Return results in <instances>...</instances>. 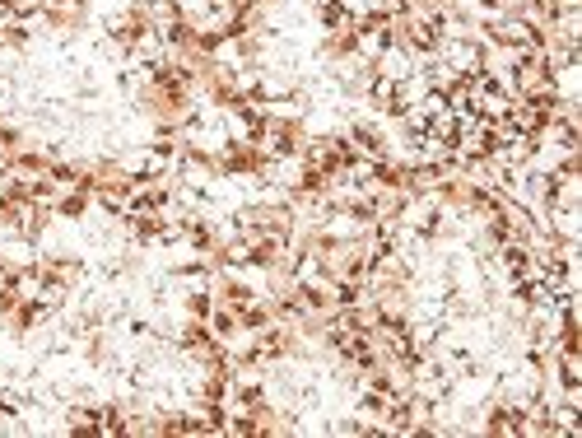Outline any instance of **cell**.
<instances>
[{
  "mask_svg": "<svg viewBox=\"0 0 582 438\" xmlns=\"http://www.w3.org/2000/svg\"><path fill=\"white\" fill-rule=\"evenodd\" d=\"M271 168V154L261 150L257 140H229L219 150V178L229 182H261Z\"/></svg>",
  "mask_w": 582,
  "mask_h": 438,
  "instance_id": "obj_1",
  "label": "cell"
},
{
  "mask_svg": "<svg viewBox=\"0 0 582 438\" xmlns=\"http://www.w3.org/2000/svg\"><path fill=\"white\" fill-rule=\"evenodd\" d=\"M354 38H359V33H354V24L331 28V33H322V38H317V56L336 70L340 61H350V56H354Z\"/></svg>",
  "mask_w": 582,
  "mask_h": 438,
  "instance_id": "obj_2",
  "label": "cell"
},
{
  "mask_svg": "<svg viewBox=\"0 0 582 438\" xmlns=\"http://www.w3.org/2000/svg\"><path fill=\"white\" fill-rule=\"evenodd\" d=\"M56 219H66V224H80V219H89V210H94V196L84 192V187H61L52 201Z\"/></svg>",
  "mask_w": 582,
  "mask_h": 438,
  "instance_id": "obj_3",
  "label": "cell"
},
{
  "mask_svg": "<svg viewBox=\"0 0 582 438\" xmlns=\"http://www.w3.org/2000/svg\"><path fill=\"white\" fill-rule=\"evenodd\" d=\"M373 70H378V80H396V84H401V80H410V75L420 70V61H415L406 47H387V52L373 61Z\"/></svg>",
  "mask_w": 582,
  "mask_h": 438,
  "instance_id": "obj_4",
  "label": "cell"
},
{
  "mask_svg": "<svg viewBox=\"0 0 582 438\" xmlns=\"http://www.w3.org/2000/svg\"><path fill=\"white\" fill-rule=\"evenodd\" d=\"M312 24L331 33V28H345L350 24V10H345V0H312Z\"/></svg>",
  "mask_w": 582,
  "mask_h": 438,
  "instance_id": "obj_5",
  "label": "cell"
},
{
  "mask_svg": "<svg viewBox=\"0 0 582 438\" xmlns=\"http://www.w3.org/2000/svg\"><path fill=\"white\" fill-rule=\"evenodd\" d=\"M210 336L224 345H233L238 336H243V322H238V308H219L215 303V313H210Z\"/></svg>",
  "mask_w": 582,
  "mask_h": 438,
  "instance_id": "obj_6",
  "label": "cell"
},
{
  "mask_svg": "<svg viewBox=\"0 0 582 438\" xmlns=\"http://www.w3.org/2000/svg\"><path fill=\"white\" fill-rule=\"evenodd\" d=\"M177 313L210 322V313H215V299H210V289H187V294H177Z\"/></svg>",
  "mask_w": 582,
  "mask_h": 438,
  "instance_id": "obj_7",
  "label": "cell"
},
{
  "mask_svg": "<svg viewBox=\"0 0 582 438\" xmlns=\"http://www.w3.org/2000/svg\"><path fill=\"white\" fill-rule=\"evenodd\" d=\"M5 5H10L14 19H38L42 14V0H5Z\"/></svg>",
  "mask_w": 582,
  "mask_h": 438,
  "instance_id": "obj_8",
  "label": "cell"
},
{
  "mask_svg": "<svg viewBox=\"0 0 582 438\" xmlns=\"http://www.w3.org/2000/svg\"><path fill=\"white\" fill-rule=\"evenodd\" d=\"M5 275H10V261H5V257H0V280H5Z\"/></svg>",
  "mask_w": 582,
  "mask_h": 438,
  "instance_id": "obj_9",
  "label": "cell"
}]
</instances>
